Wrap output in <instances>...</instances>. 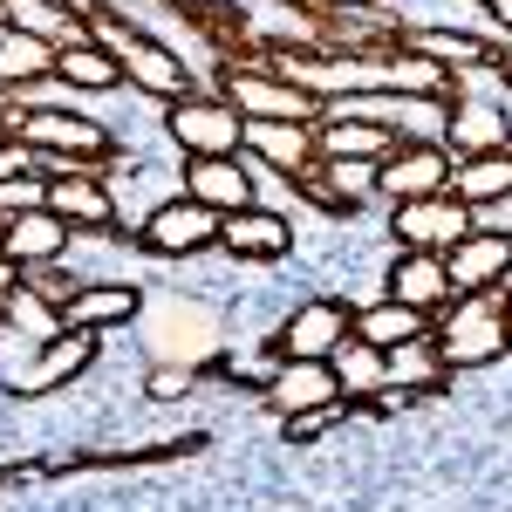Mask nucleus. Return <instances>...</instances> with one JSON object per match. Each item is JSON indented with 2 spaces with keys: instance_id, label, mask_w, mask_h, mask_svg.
Here are the masks:
<instances>
[{
  "instance_id": "f257e3e1",
  "label": "nucleus",
  "mask_w": 512,
  "mask_h": 512,
  "mask_svg": "<svg viewBox=\"0 0 512 512\" xmlns=\"http://www.w3.org/2000/svg\"><path fill=\"white\" fill-rule=\"evenodd\" d=\"M7 137L21 151H35V164L55 178V171H110L123 158V144L110 137V123H96L76 103H21L7 117Z\"/></svg>"
},
{
  "instance_id": "f03ea898",
  "label": "nucleus",
  "mask_w": 512,
  "mask_h": 512,
  "mask_svg": "<svg viewBox=\"0 0 512 512\" xmlns=\"http://www.w3.org/2000/svg\"><path fill=\"white\" fill-rule=\"evenodd\" d=\"M89 41H103L110 55H117V69L130 89H144V96H158V103H178V96H192V69H185V55L178 48H164L158 35H144L137 21H117L110 7H96L89 14Z\"/></svg>"
},
{
  "instance_id": "7ed1b4c3",
  "label": "nucleus",
  "mask_w": 512,
  "mask_h": 512,
  "mask_svg": "<svg viewBox=\"0 0 512 512\" xmlns=\"http://www.w3.org/2000/svg\"><path fill=\"white\" fill-rule=\"evenodd\" d=\"M437 349H444V369H492L499 355L512 349V315H506V287L499 294H458L444 315H437Z\"/></svg>"
},
{
  "instance_id": "20e7f679",
  "label": "nucleus",
  "mask_w": 512,
  "mask_h": 512,
  "mask_svg": "<svg viewBox=\"0 0 512 512\" xmlns=\"http://www.w3.org/2000/svg\"><path fill=\"white\" fill-rule=\"evenodd\" d=\"M164 137L185 151V164H192V158H239V144H246V117H239L219 89H192V96L164 103Z\"/></svg>"
},
{
  "instance_id": "39448f33",
  "label": "nucleus",
  "mask_w": 512,
  "mask_h": 512,
  "mask_svg": "<svg viewBox=\"0 0 512 512\" xmlns=\"http://www.w3.org/2000/svg\"><path fill=\"white\" fill-rule=\"evenodd\" d=\"M219 96H226L246 123H321L328 117L308 89L280 82L274 69H260V62H219Z\"/></svg>"
},
{
  "instance_id": "423d86ee",
  "label": "nucleus",
  "mask_w": 512,
  "mask_h": 512,
  "mask_svg": "<svg viewBox=\"0 0 512 512\" xmlns=\"http://www.w3.org/2000/svg\"><path fill=\"white\" fill-rule=\"evenodd\" d=\"M137 253H151V260H192V253H212L219 246V212H205L198 198H164L151 205L144 219H137V239H130Z\"/></svg>"
},
{
  "instance_id": "0eeeda50",
  "label": "nucleus",
  "mask_w": 512,
  "mask_h": 512,
  "mask_svg": "<svg viewBox=\"0 0 512 512\" xmlns=\"http://www.w3.org/2000/svg\"><path fill=\"white\" fill-rule=\"evenodd\" d=\"M349 335H355V301H342V294H308V301H294V315L274 328V349L287 355V362H328Z\"/></svg>"
},
{
  "instance_id": "6e6552de",
  "label": "nucleus",
  "mask_w": 512,
  "mask_h": 512,
  "mask_svg": "<svg viewBox=\"0 0 512 512\" xmlns=\"http://www.w3.org/2000/svg\"><path fill=\"white\" fill-rule=\"evenodd\" d=\"M472 226H478V212H472V205H458L451 192H437V198H396V205H390L396 253H451Z\"/></svg>"
},
{
  "instance_id": "1a4fd4ad",
  "label": "nucleus",
  "mask_w": 512,
  "mask_h": 512,
  "mask_svg": "<svg viewBox=\"0 0 512 512\" xmlns=\"http://www.w3.org/2000/svg\"><path fill=\"white\" fill-rule=\"evenodd\" d=\"M212 451V431H178L158 444H123V451H62V458H41V478H69V472H151V465H178Z\"/></svg>"
},
{
  "instance_id": "9d476101",
  "label": "nucleus",
  "mask_w": 512,
  "mask_h": 512,
  "mask_svg": "<svg viewBox=\"0 0 512 512\" xmlns=\"http://www.w3.org/2000/svg\"><path fill=\"white\" fill-rule=\"evenodd\" d=\"M96 349H103V335H82V328H62V335H48L35 349V362L7 383V396L14 403H35V396H55V390H69L82 369L96 362Z\"/></svg>"
},
{
  "instance_id": "9b49d317",
  "label": "nucleus",
  "mask_w": 512,
  "mask_h": 512,
  "mask_svg": "<svg viewBox=\"0 0 512 512\" xmlns=\"http://www.w3.org/2000/svg\"><path fill=\"white\" fill-rule=\"evenodd\" d=\"M48 212H62L76 233H117L123 198L110 185V171H55L48 178Z\"/></svg>"
},
{
  "instance_id": "f8f14e48",
  "label": "nucleus",
  "mask_w": 512,
  "mask_h": 512,
  "mask_svg": "<svg viewBox=\"0 0 512 512\" xmlns=\"http://www.w3.org/2000/svg\"><path fill=\"white\" fill-rule=\"evenodd\" d=\"M444 267H451V287L458 294H499V287H512V233L472 226V233L444 253Z\"/></svg>"
},
{
  "instance_id": "ddd939ff",
  "label": "nucleus",
  "mask_w": 512,
  "mask_h": 512,
  "mask_svg": "<svg viewBox=\"0 0 512 512\" xmlns=\"http://www.w3.org/2000/svg\"><path fill=\"white\" fill-rule=\"evenodd\" d=\"M451 171H458V158L444 151V144H396L390 158L376 164V192L390 198H437L451 192Z\"/></svg>"
},
{
  "instance_id": "4468645a",
  "label": "nucleus",
  "mask_w": 512,
  "mask_h": 512,
  "mask_svg": "<svg viewBox=\"0 0 512 512\" xmlns=\"http://www.w3.org/2000/svg\"><path fill=\"white\" fill-rule=\"evenodd\" d=\"M76 226L62 219V212H21V219H7L0 226V253L7 260H21V274H41V267H62L69 253H76Z\"/></svg>"
},
{
  "instance_id": "2eb2a0df",
  "label": "nucleus",
  "mask_w": 512,
  "mask_h": 512,
  "mask_svg": "<svg viewBox=\"0 0 512 512\" xmlns=\"http://www.w3.org/2000/svg\"><path fill=\"white\" fill-rule=\"evenodd\" d=\"M239 158H253L260 171H274V178H308L321 164L315 151V123H246V144H239Z\"/></svg>"
},
{
  "instance_id": "dca6fc26",
  "label": "nucleus",
  "mask_w": 512,
  "mask_h": 512,
  "mask_svg": "<svg viewBox=\"0 0 512 512\" xmlns=\"http://www.w3.org/2000/svg\"><path fill=\"white\" fill-rule=\"evenodd\" d=\"M383 294H390V301H403V308H417L424 321H437L451 301H458L444 253H396V260H390V280H383Z\"/></svg>"
},
{
  "instance_id": "f3484780",
  "label": "nucleus",
  "mask_w": 512,
  "mask_h": 512,
  "mask_svg": "<svg viewBox=\"0 0 512 512\" xmlns=\"http://www.w3.org/2000/svg\"><path fill=\"white\" fill-rule=\"evenodd\" d=\"M444 151H451V158H492V151H512V110L506 103H485V96H451Z\"/></svg>"
},
{
  "instance_id": "a211bd4d",
  "label": "nucleus",
  "mask_w": 512,
  "mask_h": 512,
  "mask_svg": "<svg viewBox=\"0 0 512 512\" xmlns=\"http://www.w3.org/2000/svg\"><path fill=\"white\" fill-rule=\"evenodd\" d=\"M294 219L287 212H267V205H246L233 219H219V246L233 253V260H253V267H267V260H287L294 253Z\"/></svg>"
},
{
  "instance_id": "6ab92c4d",
  "label": "nucleus",
  "mask_w": 512,
  "mask_h": 512,
  "mask_svg": "<svg viewBox=\"0 0 512 512\" xmlns=\"http://www.w3.org/2000/svg\"><path fill=\"white\" fill-rule=\"evenodd\" d=\"M144 315V287L137 280H82L76 301L62 308V328H82V335H110L123 321Z\"/></svg>"
},
{
  "instance_id": "aec40b11",
  "label": "nucleus",
  "mask_w": 512,
  "mask_h": 512,
  "mask_svg": "<svg viewBox=\"0 0 512 512\" xmlns=\"http://www.w3.org/2000/svg\"><path fill=\"white\" fill-rule=\"evenodd\" d=\"M185 198H198L219 219H233V212L253 205V164L246 158H192L185 164Z\"/></svg>"
},
{
  "instance_id": "412c9836",
  "label": "nucleus",
  "mask_w": 512,
  "mask_h": 512,
  "mask_svg": "<svg viewBox=\"0 0 512 512\" xmlns=\"http://www.w3.org/2000/svg\"><path fill=\"white\" fill-rule=\"evenodd\" d=\"M403 144L396 130H383V123L369 117H349V110H328V117L315 123V151L321 158H349V164H383Z\"/></svg>"
},
{
  "instance_id": "4be33fe9",
  "label": "nucleus",
  "mask_w": 512,
  "mask_h": 512,
  "mask_svg": "<svg viewBox=\"0 0 512 512\" xmlns=\"http://www.w3.org/2000/svg\"><path fill=\"white\" fill-rule=\"evenodd\" d=\"M274 417H301V410H321V403H342V383L328 362H280V376L260 396Z\"/></svg>"
},
{
  "instance_id": "5701e85b",
  "label": "nucleus",
  "mask_w": 512,
  "mask_h": 512,
  "mask_svg": "<svg viewBox=\"0 0 512 512\" xmlns=\"http://www.w3.org/2000/svg\"><path fill=\"white\" fill-rule=\"evenodd\" d=\"M55 82H62L69 96H110V89H123V69H117V55H110L103 41H76V48L55 55Z\"/></svg>"
},
{
  "instance_id": "b1692460",
  "label": "nucleus",
  "mask_w": 512,
  "mask_h": 512,
  "mask_svg": "<svg viewBox=\"0 0 512 512\" xmlns=\"http://www.w3.org/2000/svg\"><path fill=\"white\" fill-rule=\"evenodd\" d=\"M355 335L390 355L403 342H417V335H431V321L417 315V308H403V301H390V294H376V301H355Z\"/></svg>"
},
{
  "instance_id": "393cba45",
  "label": "nucleus",
  "mask_w": 512,
  "mask_h": 512,
  "mask_svg": "<svg viewBox=\"0 0 512 512\" xmlns=\"http://www.w3.org/2000/svg\"><path fill=\"white\" fill-rule=\"evenodd\" d=\"M280 362H287V355H280L274 342H260V349H212L198 362V376H219V383H233V390L267 396V383L280 376Z\"/></svg>"
},
{
  "instance_id": "a878e982",
  "label": "nucleus",
  "mask_w": 512,
  "mask_h": 512,
  "mask_svg": "<svg viewBox=\"0 0 512 512\" xmlns=\"http://www.w3.org/2000/svg\"><path fill=\"white\" fill-rule=\"evenodd\" d=\"M451 198H458V205H472V212H492L499 198H512V151L458 158V171H451Z\"/></svg>"
},
{
  "instance_id": "bb28decb",
  "label": "nucleus",
  "mask_w": 512,
  "mask_h": 512,
  "mask_svg": "<svg viewBox=\"0 0 512 512\" xmlns=\"http://www.w3.org/2000/svg\"><path fill=\"white\" fill-rule=\"evenodd\" d=\"M328 369H335V383H342V396H349V403L390 390V355L376 349V342H362V335H349L342 349L328 355Z\"/></svg>"
},
{
  "instance_id": "cd10ccee",
  "label": "nucleus",
  "mask_w": 512,
  "mask_h": 512,
  "mask_svg": "<svg viewBox=\"0 0 512 512\" xmlns=\"http://www.w3.org/2000/svg\"><path fill=\"white\" fill-rule=\"evenodd\" d=\"M390 383L396 390H451V369H444L437 335H417V342L390 349Z\"/></svg>"
},
{
  "instance_id": "c85d7f7f",
  "label": "nucleus",
  "mask_w": 512,
  "mask_h": 512,
  "mask_svg": "<svg viewBox=\"0 0 512 512\" xmlns=\"http://www.w3.org/2000/svg\"><path fill=\"white\" fill-rule=\"evenodd\" d=\"M0 321H7V328H21L28 342H48V335H62V308H48V301H41L28 280H21V287L0 301Z\"/></svg>"
},
{
  "instance_id": "c756f323",
  "label": "nucleus",
  "mask_w": 512,
  "mask_h": 512,
  "mask_svg": "<svg viewBox=\"0 0 512 512\" xmlns=\"http://www.w3.org/2000/svg\"><path fill=\"white\" fill-rule=\"evenodd\" d=\"M355 417V403L342 396V403H321V410H301V417H280V437L287 444H321V437L335 431V424H349Z\"/></svg>"
},
{
  "instance_id": "7c9ffc66",
  "label": "nucleus",
  "mask_w": 512,
  "mask_h": 512,
  "mask_svg": "<svg viewBox=\"0 0 512 512\" xmlns=\"http://www.w3.org/2000/svg\"><path fill=\"white\" fill-rule=\"evenodd\" d=\"M41 205H48V171L41 164L0 185V219H21V212H41Z\"/></svg>"
},
{
  "instance_id": "2f4dec72",
  "label": "nucleus",
  "mask_w": 512,
  "mask_h": 512,
  "mask_svg": "<svg viewBox=\"0 0 512 512\" xmlns=\"http://www.w3.org/2000/svg\"><path fill=\"white\" fill-rule=\"evenodd\" d=\"M321 178L335 185L342 198H376V164H349V158H321Z\"/></svg>"
},
{
  "instance_id": "473e14b6",
  "label": "nucleus",
  "mask_w": 512,
  "mask_h": 512,
  "mask_svg": "<svg viewBox=\"0 0 512 512\" xmlns=\"http://www.w3.org/2000/svg\"><path fill=\"white\" fill-rule=\"evenodd\" d=\"M294 192H301V205H315V212H328V219H355L362 212V198H342L321 171H308V178H294Z\"/></svg>"
},
{
  "instance_id": "72a5a7b5",
  "label": "nucleus",
  "mask_w": 512,
  "mask_h": 512,
  "mask_svg": "<svg viewBox=\"0 0 512 512\" xmlns=\"http://www.w3.org/2000/svg\"><path fill=\"white\" fill-rule=\"evenodd\" d=\"M198 390V369L192 362H164L144 376V403H171V396H192Z\"/></svg>"
},
{
  "instance_id": "f704fd0d",
  "label": "nucleus",
  "mask_w": 512,
  "mask_h": 512,
  "mask_svg": "<svg viewBox=\"0 0 512 512\" xmlns=\"http://www.w3.org/2000/svg\"><path fill=\"white\" fill-rule=\"evenodd\" d=\"M21 171H35V151H21L14 137H0V185H7V178H21Z\"/></svg>"
},
{
  "instance_id": "c9c22d12",
  "label": "nucleus",
  "mask_w": 512,
  "mask_h": 512,
  "mask_svg": "<svg viewBox=\"0 0 512 512\" xmlns=\"http://www.w3.org/2000/svg\"><path fill=\"white\" fill-rule=\"evenodd\" d=\"M472 7L485 14V28H492L499 41H512V0H472Z\"/></svg>"
},
{
  "instance_id": "e433bc0d",
  "label": "nucleus",
  "mask_w": 512,
  "mask_h": 512,
  "mask_svg": "<svg viewBox=\"0 0 512 512\" xmlns=\"http://www.w3.org/2000/svg\"><path fill=\"white\" fill-rule=\"evenodd\" d=\"M21 280H28V274H21V260H7V253H0V301H7Z\"/></svg>"
},
{
  "instance_id": "4c0bfd02",
  "label": "nucleus",
  "mask_w": 512,
  "mask_h": 512,
  "mask_svg": "<svg viewBox=\"0 0 512 512\" xmlns=\"http://www.w3.org/2000/svg\"><path fill=\"white\" fill-rule=\"evenodd\" d=\"M478 226H499V233H512V198H499L492 212H478Z\"/></svg>"
},
{
  "instance_id": "58836bf2",
  "label": "nucleus",
  "mask_w": 512,
  "mask_h": 512,
  "mask_svg": "<svg viewBox=\"0 0 512 512\" xmlns=\"http://www.w3.org/2000/svg\"><path fill=\"white\" fill-rule=\"evenodd\" d=\"M321 14H328V7H335V14H362V7H383V0H315Z\"/></svg>"
},
{
  "instance_id": "ea45409f",
  "label": "nucleus",
  "mask_w": 512,
  "mask_h": 512,
  "mask_svg": "<svg viewBox=\"0 0 512 512\" xmlns=\"http://www.w3.org/2000/svg\"><path fill=\"white\" fill-rule=\"evenodd\" d=\"M0 226H7V219H0Z\"/></svg>"
}]
</instances>
